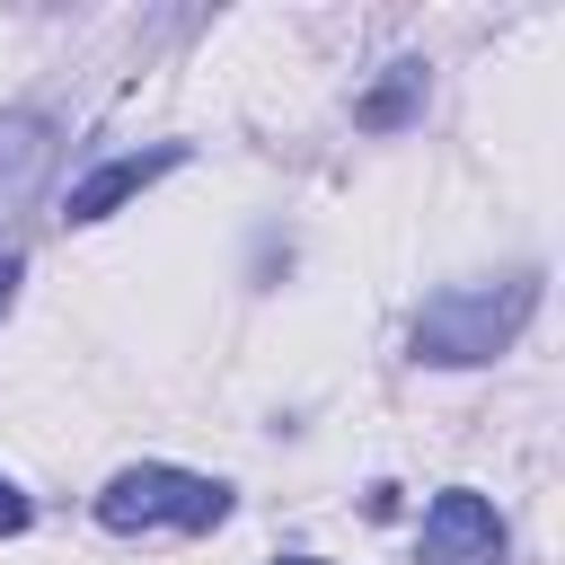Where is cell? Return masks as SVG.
Wrapping results in <instances>:
<instances>
[{
  "instance_id": "obj_1",
  "label": "cell",
  "mask_w": 565,
  "mask_h": 565,
  "mask_svg": "<svg viewBox=\"0 0 565 565\" xmlns=\"http://www.w3.org/2000/svg\"><path fill=\"white\" fill-rule=\"evenodd\" d=\"M539 309V274H494V282H450L415 309V362H441V371H468V362H494L521 318Z\"/></svg>"
},
{
  "instance_id": "obj_2",
  "label": "cell",
  "mask_w": 565,
  "mask_h": 565,
  "mask_svg": "<svg viewBox=\"0 0 565 565\" xmlns=\"http://www.w3.org/2000/svg\"><path fill=\"white\" fill-rule=\"evenodd\" d=\"M97 521L115 539H141V530H221L230 521V486H212L194 468H168V459H141V468H115L97 486Z\"/></svg>"
},
{
  "instance_id": "obj_3",
  "label": "cell",
  "mask_w": 565,
  "mask_h": 565,
  "mask_svg": "<svg viewBox=\"0 0 565 565\" xmlns=\"http://www.w3.org/2000/svg\"><path fill=\"white\" fill-rule=\"evenodd\" d=\"M415 565H503V512L477 486H441L415 539Z\"/></svg>"
},
{
  "instance_id": "obj_4",
  "label": "cell",
  "mask_w": 565,
  "mask_h": 565,
  "mask_svg": "<svg viewBox=\"0 0 565 565\" xmlns=\"http://www.w3.org/2000/svg\"><path fill=\"white\" fill-rule=\"evenodd\" d=\"M168 168H185V141H159V150H124V159H106V168H88L71 194H62V221L71 230H88V221H106V212H124L141 185H159Z\"/></svg>"
},
{
  "instance_id": "obj_5",
  "label": "cell",
  "mask_w": 565,
  "mask_h": 565,
  "mask_svg": "<svg viewBox=\"0 0 565 565\" xmlns=\"http://www.w3.org/2000/svg\"><path fill=\"white\" fill-rule=\"evenodd\" d=\"M44 159H53V124L44 115H0V194H26L35 177H44Z\"/></svg>"
},
{
  "instance_id": "obj_6",
  "label": "cell",
  "mask_w": 565,
  "mask_h": 565,
  "mask_svg": "<svg viewBox=\"0 0 565 565\" xmlns=\"http://www.w3.org/2000/svg\"><path fill=\"white\" fill-rule=\"evenodd\" d=\"M415 106H424V62H388V79L353 106V124H362V132H397Z\"/></svg>"
},
{
  "instance_id": "obj_7",
  "label": "cell",
  "mask_w": 565,
  "mask_h": 565,
  "mask_svg": "<svg viewBox=\"0 0 565 565\" xmlns=\"http://www.w3.org/2000/svg\"><path fill=\"white\" fill-rule=\"evenodd\" d=\"M26 521H35V503L18 494V477H0V539H18Z\"/></svg>"
},
{
  "instance_id": "obj_8",
  "label": "cell",
  "mask_w": 565,
  "mask_h": 565,
  "mask_svg": "<svg viewBox=\"0 0 565 565\" xmlns=\"http://www.w3.org/2000/svg\"><path fill=\"white\" fill-rule=\"evenodd\" d=\"M18 274H26V265H18V256H0V309L18 300Z\"/></svg>"
},
{
  "instance_id": "obj_9",
  "label": "cell",
  "mask_w": 565,
  "mask_h": 565,
  "mask_svg": "<svg viewBox=\"0 0 565 565\" xmlns=\"http://www.w3.org/2000/svg\"><path fill=\"white\" fill-rule=\"evenodd\" d=\"M274 565H327V556H274Z\"/></svg>"
}]
</instances>
